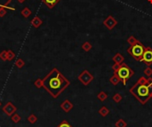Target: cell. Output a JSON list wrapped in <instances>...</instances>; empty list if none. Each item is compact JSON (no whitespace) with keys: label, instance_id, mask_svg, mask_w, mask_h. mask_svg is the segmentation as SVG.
I'll return each mask as SVG.
<instances>
[{"label":"cell","instance_id":"cell-9","mask_svg":"<svg viewBox=\"0 0 152 127\" xmlns=\"http://www.w3.org/2000/svg\"><path fill=\"white\" fill-rule=\"evenodd\" d=\"M60 107L64 111V112L69 113V112H70V111L72 110V108H74V105H73V103H72L69 100H65L63 102L61 103Z\"/></svg>","mask_w":152,"mask_h":127},{"label":"cell","instance_id":"cell-21","mask_svg":"<svg viewBox=\"0 0 152 127\" xmlns=\"http://www.w3.org/2000/svg\"><path fill=\"white\" fill-rule=\"evenodd\" d=\"M16 54L12 50H7V61H12L15 59Z\"/></svg>","mask_w":152,"mask_h":127},{"label":"cell","instance_id":"cell-12","mask_svg":"<svg viewBox=\"0 0 152 127\" xmlns=\"http://www.w3.org/2000/svg\"><path fill=\"white\" fill-rule=\"evenodd\" d=\"M44 4L48 7L49 9H53V7L57 5L61 0H42Z\"/></svg>","mask_w":152,"mask_h":127},{"label":"cell","instance_id":"cell-8","mask_svg":"<svg viewBox=\"0 0 152 127\" xmlns=\"http://www.w3.org/2000/svg\"><path fill=\"white\" fill-rule=\"evenodd\" d=\"M103 25L105 26L109 30H112L117 25V21L112 16V15H109V16L104 20Z\"/></svg>","mask_w":152,"mask_h":127},{"label":"cell","instance_id":"cell-34","mask_svg":"<svg viewBox=\"0 0 152 127\" xmlns=\"http://www.w3.org/2000/svg\"><path fill=\"white\" fill-rule=\"evenodd\" d=\"M11 2V0H8V3H10Z\"/></svg>","mask_w":152,"mask_h":127},{"label":"cell","instance_id":"cell-3","mask_svg":"<svg viewBox=\"0 0 152 127\" xmlns=\"http://www.w3.org/2000/svg\"><path fill=\"white\" fill-rule=\"evenodd\" d=\"M115 73L117 75V76L119 77L120 81L123 83V84L125 85L127 81L129 80L132 76H133L134 71L127 64H125V63H122V64L120 65L119 68L117 70V72Z\"/></svg>","mask_w":152,"mask_h":127},{"label":"cell","instance_id":"cell-22","mask_svg":"<svg viewBox=\"0 0 152 127\" xmlns=\"http://www.w3.org/2000/svg\"><path fill=\"white\" fill-rule=\"evenodd\" d=\"M112 100L115 103H119L121 102L122 100H123V96L120 93H115L113 96H112Z\"/></svg>","mask_w":152,"mask_h":127},{"label":"cell","instance_id":"cell-28","mask_svg":"<svg viewBox=\"0 0 152 127\" xmlns=\"http://www.w3.org/2000/svg\"><path fill=\"white\" fill-rule=\"evenodd\" d=\"M57 127H73L67 120H62Z\"/></svg>","mask_w":152,"mask_h":127},{"label":"cell","instance_id":"cell-7","mask_svg":"<svg viewBox=\"0 0 152 127\" xmlns=\"http://www.w3.org/2000/svg\"><path fill=\"white\" fill-rule=\"evenodd\" d=\"M2 110L6 116H12L14 113H16V111H17V107H16L14 104H13L11 101H8L2 108Z\"/></svg>","mask_w":152,"mask_h":127},{"label":"cell","instance_id":"cell-23","mask_svg":"<svg viewBox=\"0 0 152 127\" xmlns=\"http://www.w3.org/2000/svg\"><path fill=\"white\" fill-rule=\"evenodd\" d=\"M15 66L21 69V68H22L24 66H25V61H24L21 58H19V59L16 60V61H15Z\"/></svg>","mask_w":152,"mask_h":127},{"label":"cell","instance_id":"cell-26","mask_svg":"<svg viewBox=\"0 0 152 127\" xmlns=\"http://www.w3.org/2000/svg\"><path fill=\"white\" fill-rule=\"evenodd\" d=\"M34 85H35V87H37V89L42 88V87H43V79L37 78V80L34 82Z\"/></svg>","mask_w":152,"mask_h":127},{"label":"cell","instance_id":"cell-29","mask_svg":"<svg viewBox=\"0 0 152 127\" xmlns=\"http://www.w3.org/2000/svg\"><path fill=\"white\" fill-rule=\"evenodd\" d=\"M6 10H5V7H0V17H4V16H5V14H6Z\"/></svg>","mask_w":152,"mask_h":127},{"label":"cell","instance_id":"cell-32","mask_svg":"<svg viewBox=\"0 0 152 127\" xmlns=\"http://www.w3.org/2000/svg\"><path fill=\"white\" fill-rule=\"evenodd\" d=\"M147 1H148L149 4H151V5H152V0H147Z\"/></svg>","mask_w":152,"mask_h":127},{"label":"cell","instance_id":"cell-10","mask_svg":"<svg viewBox=\"0 0 152 127\" xmlns=\"http://www.w3.org/2000/svg\"><path fill=\"white\" fill-rule=\"evenodd\" d=\"M112 61H114V63H116V64H118V65H121L122 63H124V61H125V57L123 56V55L120 53H117L113 58H112Z\"/></svg>","mask_w":152,"mask_h":127},{"label":"cell","instance_id":"cell-14","mask_svg":"<svg viewBox=\"0 0 152 127\" xmlns=\"http://www.w3.org/2000/svg\"><path fill=\"white\" fill-rule=\"evenodd\" d=\"M109 82H110V84H112L113 85H117L121 81H120V79L117 76V75L116 73H114L113 75H112V76L109 78Z\"/></svg>","mask_w":152,"mask_h":127},{"label":"cell","instance_id":"cell-6","mask_svg":"<svg viewBox=\"0 0 152 127\" xmlns=\"http://www.w3.org/2000/svg\"><path fill=\"white\" fill-rule=\"evenodd\" d=\"M141 61L145 63L147 66H150L152 64V48L151 47L148 46L145 48V51L143 53Z\"/></svg>","mask_w":152,"mask_h":127},{"label":"cell","instance_id":"cell-24","mask_svg":"<svg viewBox=\"0 0 152 127\" xmlns=\"http://www.w3.org/2000/svg\"><path fill=\"white\" fill-rule=\"evenodd\" d=\"M143 73H144V75H145L146 76L150 77L152 76V68H150V66H147L145 68H144Z\"/></svg>","mask_w":152,"mask_h":127},{"label":"cell","instance_id":"cell-30","mask_svg":"<svg viewBox=\"0 0 152 127\" xmlns=\"http://www.w3.org/2000/svg\"><path fill=\"white\" fill-rule=\"evenodd\" d=\"M119 67H120V65H118V64H116V63H114L113 64V66H112V70H113V72L115 73V72H117V70L119 68Z\"/></svg>","mask_w":152,"mask_h":127},{"label":"cell","instance_id":"cell-13","mask_svg":"<svg viewBox=\"0 0 152 127\" xmlns=\"http://www.w3.org/2000/svg\"><path fill=\"white\" fill-rule=\"evenodd\" d=\"M98 113H99L102 117H105V116H107L108 115H109L110 111H109V109L106 106H102V107H101V108L99 109Z\"/></svg>","mask_w":152,"mask_h":127},{"label":"cell","instance_id":"cell-4","mask_svg":"<svg viewBox=\"0 0 152 127\" xmlns=\"http://www.w3.org/2000/svg\"><path fill=\"white\" fill-rule=\"evenodd\" d=\"M146 47L142 45V43H141L140 41H137L134 45H130L127 48V53L131 55V56L137 61H141L143 53L145 51Z\"/></svg>","mask_w":152,"mask_h":127},{"label":"cell","instance_id":"cell-17","mask_svg":"<svg viewBox=\"0 0 152 127\" xmlns=\"http://www.w3.org/2000/svg\"><path fill=\"white\" fill-rule=\"evenodd\" d=\"M81 48L85 51V52H89V51H91L92 50V48H93V45H92V44L90 43V42H85V43H83V45H81Z\"/></svg>","mask_w":152,"mask_h":127},{"label":"cell","instance_id":"cell-33","mask_svg":"<svg viewBox=\"0 0 152 127\" xmlns=\"http://www.w3.org/2000/svg\"><path fill=\"white\" fill-rule=\"evenodd\" d=\"M1 107H2V102L0 101V108H1Z\"/></svg>","mask_w":152,"mask_h":127},{"label":"cell","instance_id":"cell-1","mask_svg":"<svg viewBox=\"0 0 152 127\" xmlns=\"http://www.w3.org/2000/svg\"><path fill=\"white\" fill-rule=\"evenodd\" d=\"M70 82L64 76L57 68H53L43 78V88L53 99H57L63 91L69 86Z\"/></svg>","mask_w":152,"mask_h":127},{"label":"cell","instance_id":"cell-15","mask_svg":"<svg viewBox=\"0 0 152 127\" xmlns=\"http://www.w3.org/2000/svg\"><path fill=\"white\" fill-rule=\"evenodd\" d=\"M21 15L24 18H29L30 15L32 14V12H31V10L29 8V7H25V8H23L21 11Z\"/></svg>","mask_w":152,"mask_h":127},{"label":"cell","instance_id":"cell-11","mask_svg":"<svg viewBox=\"0 0 152 127\" xmlns=\"http://www.w3.org/2000/svg\"><path fill=\"white\" fill-rule=\"evenodd\" d=\"M31 25H32V27H34L35 29H37V28H39L40 26H41L42 24H43V21L40 19L38 16H35L33 19L31 20Z\"/></svg>","mask_w":152,"mask_h":127},{"label":"cell","instance_id":"cell-20","mask_svg":"<svg viewBox=\"0 0 152 127\" xmlns=\"http://www.w3.org/2000/svg\"><path fill=\"white\" fill-rule=\"evenodd\" d=\"M116 127H127V123L124 120L123 118H119L115 124Z\"/></svg>","mask_w":152,"mask_h":127},{"label":"cell","instance_id":"cell-5","mask_svg":"<svg viewBox=\"0 0 152 127\" xmlns=\"http://www.w3.org/2000/svg\"><path fill=\"white\" fill-rule=\"evenodd\" d=\"M77 78H78V80H79L80 83H82L85 86H87V85H89L93 82L94 77H93V74H91L87 69H85L79 74Z\"/></svg>","mask_w":152,"mask_h":127},{"label":"cell","instance_id":"cell-31","mask_svg":"<svg viewBox=\"0 0 152 127\" xmlns=\"http://www.w3.org/2000/svg\"><path fill=\"white\" fill-rule=\"evenodd\" d=\"M17 1H18L19 3H21V4H23L24 2L26 1V0H17Z\"/></svg>","mask_w":152,"mask_h":127},{"label":"cell","instance_id":"cell-25","mask_svg":"<svg viewBox=\"0 0 152 127\" xmlns=\"http://www.w3.org/2000/svg\"><path fill=\"white\" fill-rule=\"evenodd\" d=\"M137 41H138V40H137V39H136V37H133V36H130L129 37L127 38V40H126L127 44L129 45H134Z\"/></svg>","mask_w":152,"mask_h":127},{"label":"cell","instance_id":"cell-19","mask_svg":"<svg viewBox=\"0 0 152 127\" xmlns=\"http://www.w3.org/2000/svg\"><path fill=\"white\" fill-rule=\"evenodd\" d=\"M11 120L13 124H18L19 122H21V117L19 114L17 113H14L12 116H11Z\"/></svg>","mask_w":152,"mask_h":127},{"label":"cell","instance_id":"cell-27","mask_svg":"<svg viewBox=\"0 0 152 127\" xmlns=\"http://www.w3.org/2000/svg\"><path fill=\"white\" fill-rule=\"evenodd\" d=\"M0 59L3 61H7V51L6 50H3L2 52H0Z\"/></svg>","mask_w":152,"mask_h":127},{"label":"cell","instance_id":"cell-16","mask_svg":"<svg viewBox=\"0 0 152 127\" xmlns=\"http://www.w3.org/2000/svg\"><path fill=\"white\" fill-rule=\"evenodd\" d=\"M107 98H108V94H107L105 92H103V91L100 92L97 94V99H98L100 101H101V102L105 101V100H107Z\"/></svg>","mask_w":152,"mask_h":127},{"label":"cell","instance_id":"cell-2","mask_svg":"<svg viewBox=\"0 0 152 127\" xmlns=\"http://www.w3.org/2000/svg\"><path fill=\"white\" fill-rule=\"evenodd\" d=\"M130 92L141 104H146L152 98V78L141 76L130 88Z\"/></svg>","mask_w":152,"mask_h":127},{"label":"cell","instance_id":"cell-18","mask_svg":"<svg viewBox=\"0 0 152 127\" xmlns=\"http://www.w3.org/2000/svg\"><path fill=\"white\" fill-rule=\"evenodd\" d=\"M27 120L30 123V124H36L37 122V120H38V118H37V116L35 115V114H30L29 116H28V118H27Z\"/></svg>","mask_w":152,"mask_h":127}]
</instances>
